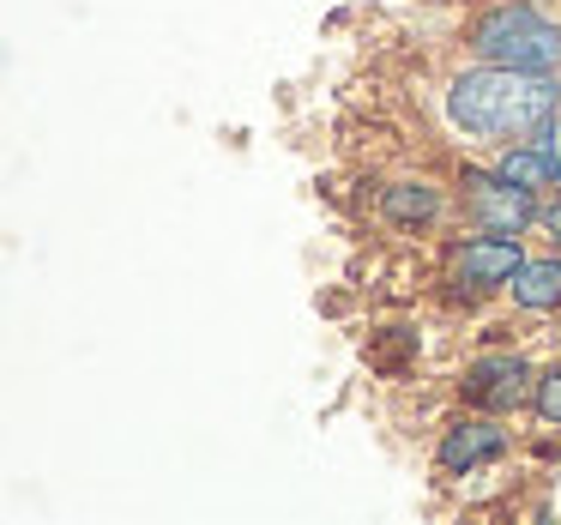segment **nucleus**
<instances>
[{"mask_svg":"<svg viewBox=\"0 0 561 525\" xmlns=\"http://www.w3.org/2000/svg\"><path fill=\"white\" fill-rule=\"evenodd\" d=\"M465 212H471L483 230H495V236H519L525 224L537 218L531 187L507 182L501 170H465Z\"/></svg>","mask_w":561,"mask_h":525,"instance_id":"nucleus-3","label":"nucleus"},{"mask_svg":"<svg viewBox=\"0 0 561 525\" xmlns=\"http://www.w3.org/2000/svg\"><path fill=\"white\" fill-rule=\"evenodd\" d=\"M561 91L549 85V73H525V67H471L453 79L447 91V115L453 127H465L471 139H507V146H531L549 139Z\"/></svg>","mask_w":561,"mask_h":525,"instance_id":"nucleus-1","label":"nucleus"},{"mask_svg":"<svg viewBox=\"0 0 561 525\" xmlns=\"http://www.w3.org/2000/svg\"><path fill=\"white\" fill-rule=\"evenodd\" d=\"M519 248H513V236H477V242H465L459 254H453V278L465 284V290H489V284H507L513 272H519Z\"/></svg>","mask_w":561,"mask_h":525,"instance_id":"nucleus-4","label":"nucleus"},{"mask_svg":"<svg viewBox=\"0 0 561 525\" xmlns=\"http://www.w3.org/2000/svg\"><path fill=\"white\" fill-rule=\"evenodd\" d=\"M465 392H471L477 404H495V411H507V404H525V399H531V368H525L519 356H483V363L465 375Z\"/></svg>","mask_w":561,"mask_h":525,"instance_id":"nucleus-5","label":"nucleus"},{"mask_svg":"<svg viewBox=\"0 0 561 525\" xmlns=\"http://www.w3.org/2000/svg\"><path fill=\"white\" fill-rule=\"evenodd\" d=\"M513 296L525 308H556L561 303V260H525L513 272Z\"/></svg>","mask_w":561,"mask_h":525,"instance_id":"nucleus-8","label":"nucleus"},{"mask_svg":"<svg viewBox=\"0 0 561 525\" xmlns=\"http://www.w3.org/2000/svg\"><path fill=\"white\" fill-rule=\"evenodd\" d=\"M507 182H519V187H543V182H556V170H561V158H556V146L549 139H531V146H513V151H501V163H495Z\"/></svg>","mask_w":561,"mask_h":525,"instance_id":"nucleus-7","label":"nucleus"},{"mask_svg":"<svg viewBox=\"0 0 561 525\" xmlns=\"http://www.w3.org/2000/svg\"><path fill=\"white\" fill-rule=\"evenodd\" d=\"M537 411H543L549 423H561V368L543 375V387H537Z\"/></svg>","mask_w":561,"mask_h":525,"instance_id":"nucleus-10","label":"nucleus"},{"mask_svg":"<svg viewBox=\"0 0 561 525\" xmlns=\"http://www.w3.org/2000/svg\"><path fill=\"white\" fill-rule=\"evenodd\" d=\"M507 447V435H501L495 423H453L447 429V441H440V465H447V471H477V465L483 459H495V453Z\"/></svg>","mask_w":561,"mask_h":525,"instance_id":"nucleus-6","label":"nucleus"},{"mask_svg":"<svg viewBox=\"0 0 561 525\" xmlns=\"http://www.w3.org/2000/svg\"><path fill=\"white\" fill-rule=\"evenodd\" d=\"M471 49L495 67H525V73H549L561 67V25H549L537 7H489L483 19L471 25Z\"/></svg>","mask_w":561,"mask_h":525,"instance_id":"nucleus-2","label":"nucleus"},{"mask_svg":"<svg viewBox=\"0 0 561 525\" xmlns=\"http://www.w3.org/2000/svg\"><path fill=\"white\" fill-rule=\"evenodd\" d=\"M380 206H387L392 224H428L440 212V194H435V187H423V182H399V187L380 194Z\"/></svg>","mask_w":561,"mask_h":525,"instance_id":"nucleus-9","label":"nucleus"},{"mask_svg":"<svg viewBox=\"0 0 561 525\" xmlns=\"http://www.w3.org/2000/svg\"><path fill=\"white\" fill-rule=\"evenodd\" d=\"M537 218H543V230H549V236H561V206H549V212H537Z\"/></svg>","mask_w":561,"mask_h":525,"instance_id":"nucleus-11","label":"nucleus"}]
</instances>
